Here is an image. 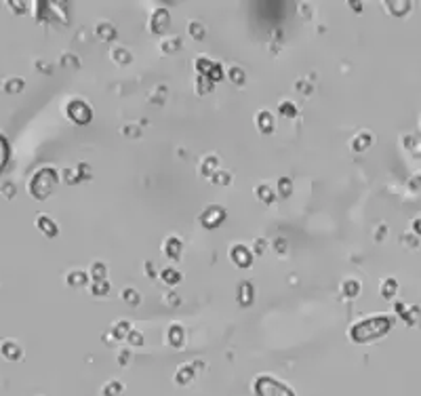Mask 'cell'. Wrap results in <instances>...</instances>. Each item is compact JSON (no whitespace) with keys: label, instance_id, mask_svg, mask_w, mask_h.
<instances>
[{"label":"cell","instance_id":"obj_1","mask_svg":"<svg viewBox=\"0 0 421 396\" xmlns=\"http://www.w3.org/2000/svg\"><path fill=\"white\" fill-rule=\"evenodd\" d=\"M6 160H9V141L0 135V173H2Z\"/></svg>","mask_w":421,"mask_h":396}]
</instances>
